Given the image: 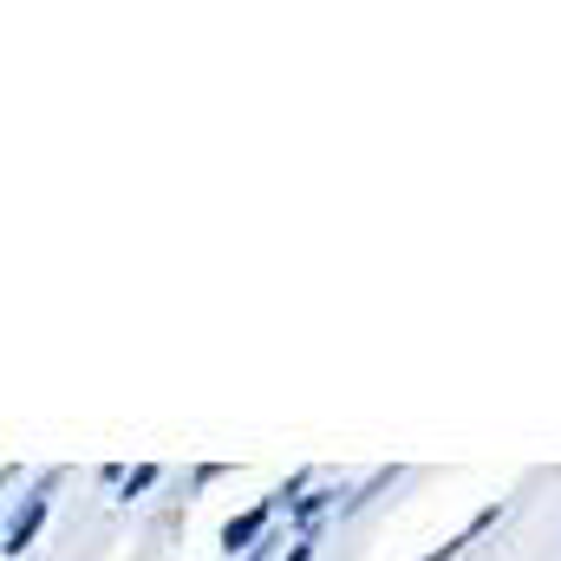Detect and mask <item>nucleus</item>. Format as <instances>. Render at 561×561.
<instances>
[{
	"label": "nucleus",
	"instance_id": "f257e3e1",
	"mask_svg": "<svg viewBox=\"0 0 561 561\" xmlns=\"http://www.w3.org/2000/svg\"><path fill=\"white\" fill-rule=\"evenodd\" d=\"M39 516H46V496H33V503H26V510L13 516V529H7V556H26V542H33Z\"/></svg>",
	"mask_w": 561,
	"mask_h": 561
},
{
	"label": "nucleus",
	"instance_id": "f03ea898",
	"mask_svg": "<svg viewBox=\"0 0 561 561\" xmlns=\"http://www.w3.org/2000/svg\"><path fill=\"white\" fill-rule=\"evenodd\" d=\"M268 510H275V503H262V510H249V516H236V523L222 529V549H229V556H236V549H249V542L262 536V523H268Z\"/></svg>",
	"mask_w": 561,
	"mask_h": 561
},
{
	"label": "nucleus",
	"instance_id": "20e7f679",
	"mask_svg": "<svg viewBox=\"0 0 561 561\" xmlns=\"http://www.w3.org/2000/svg\"><path fill=\"white\" fill-rule=\"evenodd\" d=\"M307 549H313V542H294V549H287L280 561H307Z\"/></svg>",
	"mask_w": 561,
	"mask_h": 561
},
{
	"label": "nucleus",
	"instance_id": "7ed1b4c3",
	"mask_svg": "<svg viewBox=\"0 0 561 561\" xmlns=\"http://www.w3.org/2000/svg\"><path fill=\"white\" fill-rule=\"evenodd\" d=\"M320 510H327V490H320V496H300V503H294V516H300V523H313Z\"/></svg>",
	"mask_w": 561,
	"mask_h": 561
}]
</instances>
